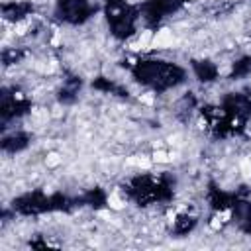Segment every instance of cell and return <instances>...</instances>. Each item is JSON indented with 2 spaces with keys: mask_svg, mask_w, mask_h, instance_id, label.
I'll use <instances>...</instances> for the list:
<instances>
[{
  "mask_svg": "<svg viewBox=\"0 0 251 251\" xmlns=\"http://www.w3.org/2000/svg\"><path fill=\"white\" fill-rule=\"evenodd\" d=\"M133 76L153 90H167L178 84L184 73L182 69L167 61H139L133 67Z\"/></svg>",
  "mask_w": 251,
  "mask_h": 251,
  "instance_id": "cell-1",
  "label": "cell"
}]
</instances>
